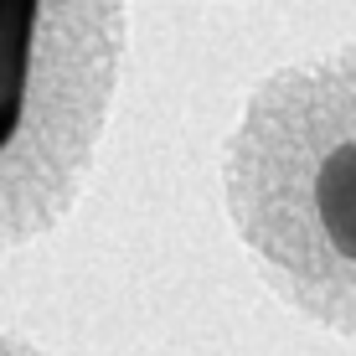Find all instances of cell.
Returning a JSON list of instances; mask_svg holds the SVG:
<instances>
[{
  "mask_svg": "<svg viewBox=\"0 0 356 356\" xmlns=\"http://www.w3.org/2000/svg\"><path fill=\"white\" fill-rule=\"evenodd\" d=\"M217 181L264 289L300 321L356 336V42L264 72Z\"/></svg>",
  "mask_w": 356,
  "mask_h": 356,
  "instance_id": "1",
  "label": "cell"
},
{
  "mask_svg": "<svg viewBox=\"0 0 356 356\" xmlns=\"http://www.w3.org/2000/svg\"><path fill=\"white\" fill-rule=\"evenodd\" d=\"M134 0H0V253L83 202L124 88Z\"/></svg>",
  "mask_w": 356,
  "mask_h": 356,
  "instance_id": "2",
  "label": "cell"
},
{
  "mask_svg": "<svg viewBox=\"0 0 356 356\" xmlns=\"http://www.w3.org/2000/svg\"><path fill=\"white\" fill-rule=\"evenodd\" d=\"M0 356H52V351H42L36 341H26V336H16V330L0 325Z\"/></svg>",
  "mask_w": 356,
  "mask_h": 356,
  "instance_id": "3",
  "label": "cell"
}]
</instances>
